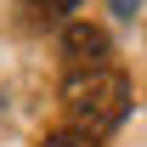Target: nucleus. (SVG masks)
I'll use <instances>...</instances> for the list:
<instances>
[{
	"label": "nucleus",
	"instance_id": "nucleus-5",
	"mask_svg": "<svg viewBox=\"0 0 147 147\" xmlns=\"http://www.w3.org/2000/svg\"><path fill=\"white\" fill-rule=\"evenodd\" d=\"M113 6H119V11H125V17H130V0H113Z\"/></svg>",
	"mask_w": 147,
	"mask_h": 147
},
{
	"label": "nucleus",
	"instance_id": "nucleus-3",
	"mask_svg": "<svg viewBox=\"0 0 147 147\" xmlns=\"http://www.w3.org/2000/svg\"><path fill=\"white\" fill-rule=\"evenodd\" d=\"M40 147H102V142H96V136H79V130H51Z\"/></svg>",
	"mask_w": 147,
	"mask_h": 147
},
{
	"label": "nucleus",
	"instance_id": "nucleus-1",
	"mask_svg": "<svg viewBox=\"0 0 147 147\" xmlns=\"http://www.w3.org/2000/svg\"><path fill=\"white\" fill-rule=\"evenodd\" d=\"M125 113H130V79H125L119 68L68 74V79H62V119H68V130L102 142Z\"/></svg>",
	"mask_w": 147,
	"mask_h": 147
},
{
	"label": "nucleus",
	"instance_id": "nucleus-2",
	"mask_svg": "<svg viewBox=\"0 0 147 147\" xmlns=\"http://www.w3.org/2000/svg\"><path fill=\"white\" fill-rule=\"evenodd\" d=\"M62 62H68V74H102V68H113L108 28H96V23H68V28H62Z\"/></svg>",
	"mask_w": 147,
	"mask_h": 147
},
{
	"label": "nucleus",
	"instance_id": "nucleus-4",
	"mask_svg": "<svg viewBox=\"0 0 147 147\" xmlns=\"http://www.w3.org/2000/svg\"><path fill=\"white\" fill-rule=\"evenodd\" d=\"M34 11H40L45 23H62L68 11H79V0H34Z\"/></svg>",
	"mask_w": 147,
	"mask_h": 147
}]
</instances>
